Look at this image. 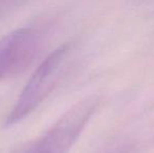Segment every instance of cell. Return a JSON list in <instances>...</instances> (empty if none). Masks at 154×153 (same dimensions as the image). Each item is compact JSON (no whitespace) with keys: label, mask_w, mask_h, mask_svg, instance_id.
<instances>
[{"label":"cell","mask_w":154,"mask_h":153,"mask_svg":"<svg viewBox=\"0 0 154 153\" xmlns=\"http://www.w3.org/2000/svg\"><path fill=\"white\" fill-rule=\"evenodd\" d=\"M67 53L68 45L63 44L41 62L20 92L16 104L5 118V126H13L20 123L44 102L55 87Z\"/></svg>","instance_id":"1"},{"label":"cell","mask_w":154,"mask_h":153,"mask_svg":"<svg viewBox=\"0 0 154 153\" xmlns=\"http://www.w3.org/2000/svg\"><path fill=\"white\" fill-rule=\"evenodd\" d=\"M101 100L89 96L69 108L24 153H67L85 129Z\"/></svg>","instance_id":"2"},{"label":"cell","mask_w":154,"mask_h":153,"mask_svg":"<svg viewBox=\"0 0 154 153\" xmlns=\"http://www.w3.org/2000/svg\"><path fill=\"white\" fill-rule=\"evenodd\" d=\"M44 45V33L35 26L19 27L0 39V81L22 74Z\"/></svg>","instance_id":"3"},{"label":"cell","mask_w":154,"mask_h":153,"mask_svg":"<svg viewBox=\"0 0 154 153\" xmlns=\"http://www.w3.org/2000/svg\"><path fill=\"white\" fill-rule=\"evenodd\" d=\"M105 153H121V152H114V151H112V152H105Z\"/></svg>","instance_id":"4"}]
</instances>
